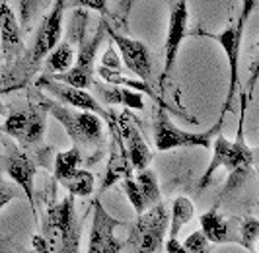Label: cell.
Listing matches in <instances>:
<instances>
[{
  "label": "cell",
  "instance_id": "cell-8",
  "mask_svg": "<svg viewBox=\"0 0 259 253\" xmlns=\"http://www.w3.org/2000/svg\"><path fill=\"white\" fill-rule=\"evenodd\" d=\"M41 162V158L33 156L29 148H20L18 144H10L6 154L0 158V167L4 170V174L12 179L18 185V189L24 191L27 202L31 206L33 213V222L37 224V206H35V191H33V179L37 174V164Z\"/></svg>",
  "mask_w": 259,
  "mask_h": 253
},
{
  "label": "cell",
  "instance_id": "cell-28",
  "mask_svg": "<svg viewBox=\"0 0 259 253\" xmlns=\"http://www.w3.org/2000/svg\"><path fill=\"white\" fill-rule=\"evenodd\" d=\"M121 185H123V191L127 193V199H129V202L133 204L135 213H137V215L144 213L148 206H146V202H144L143 191H141V187H139L137 179H135L133 176L123 177V179H121Z\"/></svg>",
  "mask_w": 259,
  "mask_h": 253
},
{
  "label": "cell",
  "instance_id": "cell-7",
  "mask_svg": "<svg viewBox=\"0 0 259 253\" xmlns=\"http://www.w3.org/2000/svg\"><path fill=\"white\" fill-rule=\"evenodd\" d=\"M47 129V109L39 101H29L6 117L2 131L24 148H37Z\"/></svg>",
  "mask_w": 259,
  "mask_h": 253
},
{
  "label": "cell",
  "instance_id": "cell-9",
  "mask_svg": "<svg viewBox=\"0 0 259 253\" xmlns=\"http://www.w3.org/2000/svg\"><path fill=\"white\" fill-rule=\"evenodd\" d=\"M105 25H107V16H104V20L100 22V27L98 31L94 33V37L90 41H84L82 45H78L76 57H74V63L72 66L66 70V72H61V74H47L59 80V82H65V84H70V86H76V88H84V90H92V84L96 80V55H98V49L102 45L104 37L107 35L105 33Z\"/></svg>",
  "mask_w": 259,
  "mask_h": 253
},
{
  "label": "cell",
  "instance_id": "cell-15",
  "mask_svg": "<svg viewBox=\"0 0 259 253\" xmlns=\"http://www.w3.org/2000/svg\"><path fill=\"white\" fill-rule=\"evenodd\" d=\"M0 47L6 68H10L26 49L22 24L18 22L16 14L6 4V0H0Z\"/></svg>",
  "mask_w": 259,
  "mask_h": 253
},
{
  "label": "cell",
  "instance_id": "cell-18",
  "mask_svg": "<svg viewBox=\"0 0 259 253\" xmlns=\"http://www.w3.org/2000/svg\"><path fill=\"white\" fill-rule=\"evenodd\" d=\"M201 230L212 243H240V220L224 218L217 208L201 216Z\"/></svg>",
  "mask_w": 259,
  "mask_h": 253
},
{
  "label": "cell",
  "instance_id": "cell-4",
  "mask_svg": "<svg viewBox=\"0 0 259 253\" xmlns=\"http://www.w3.org/2000/svg\"><path fill=\"white\" fill-rule=\"evenodd\" d=\"M224 126V117L205 133H187L176 126L169 119L164 105H156L154 109V142L160 152L174 150V148H210L217 133H221Z\"/></svg>",
  "mask_w": 259,
  "mask_h": 253
},
{
  "label": "cell",
  "instance_id": "cell-33",
  "mask_svg": "<svg viewBox=\"0 0 259 253\" xmlns=\"http://www.w3.org/2000/svg\"><path fill=\"white\" fill-rule=\"evenodd\" d=\"M259 84V55L255 59V63L249 70V80H247V86L244 88V94L247 96V101L251 103L253 101V92H255V86Z\"/></svg>",
  "mask_w": 259,
  "mask_h": 253
},
{
  "label": "cell",
  "instance_id": "cell-37",
  "mask_svg": "<svg viewBox=\"0 0 259 253\" xmlns=\"http://www.w3.org/2000/svg\"><path fill=\"white\" fill-rule=\"evenodd\" d=\"M31 243H33V249H35V251H41V253L49 251V243H47V240L43 238V234H35L33 240H31Z\"/></svg>",
  "mask_w": 259,
  "mask_h": 253
},
{
  "label": "cell",
  "instance_id": "cell-35",
  "mask_svg": "<svg viewBox=\"0 0 259 253\" xmlns=\"http://www.w3.org/2000/svg\"><path fill=\"white\" fill-rule=\"evenodd\" d=\"M84 8L88 10H96L102 16H107V0H86L84 2Z\"/></svg>",
  "mask_w": 259,
  "mask_h": 253
},
{
  "label": "cell",
  "instance_id": "cell-39",
  "mask_svg": "<svg viewBox=\"0 0 259 253\" xmlns=\"http://www.w3.org/2000/svg\"><path fill=\"white\" fill-rule=\"evenodd\" d=\"M0 109H2V107H0ZM0 133H2V125H0Z\"/></svg>",
  "mask_w": 259,
  "mask_h": 253
},
{
  "label": "cell",
  "instance_id": "cell-38",
  "mask_svg": "<svg viewBox=\"0 0 259 253\" xmlns=\"http://www.w3.org/2000/svg\"><path fill=\"white\" fill-rule=\"evenodd\" d=\"M84 2L86 0H65V8H84Z\"/></svg>",
  "mask_w": 259,
  "mask_h": 253
},
{
  "label": "cell",
  "instance_id": "cell-1",
  "mask_svg": "<svg viewBox=\"0 0 259 253\" xmlns=\"http://www.w3.org/2000/svg\"><path fill=\"white\" fill-rule=\"evenodd\" d=\"M65 0H53V6L45 12L43 20L39 22L33 43L24 49L22 57L16 63L6 68L8 74L2 78L4 86L8 90H14L16 86L27 84L33 74H37L39 66L45 63L47 55L53 51V47L63 37V18H65Z\"/></svg>",
  "mask_w": 259,
  "mask_h": 253
},
{
  "label": "cell",
  "instance_id": "cell-3",
  "mask_svg": "<svg viewBox=\"0 0 259 253\" xmlns=\"http://www.w3.org/2000/svg\"><path fill=\"white\" fill-rule=\"evenodd\" d=\"M41 234L53 253H76L80 249L82 228L74 208V195H66L63 201H53L41 220Z\"/></svg>",
  "mask_w": 259,
  "mask_h": 253
},
{
  "label": "cell",
  "instance_id": "cell-31",
  "mask_svg": "<svg viewBox=\"0 0 259 253\" xmlns=\"http://www.w3.org/2000/svg\"><path fill=\"white\" fill-rule=\"evenodd\" d=\"M133 4H135V0H121V2H119V8H117L115 16L111 18L115 29H119V27H127V25H129V14H131Z\"/></svg>",
  "mask_w": 259,
  "mask_h": 253
},
{
  "label": "cell",
  "instance_id": "cell-40",
  "mask_svg": "<svg viewBox=\"0 0 259 253\" xmlns=\"http://www.w3.org/2000/svg\"><path fill=\"white\" fill-rule=\"evenodd\" d=\"M168 2H169V4H171V2H176V0H168Z\"/></svg>",
  "mask_w": 259,
  "mask_h": 253
},
{
  "label": "cell",
  "instance_id": "cell-34",
  "mask_svg": "<svg viewBox=\"0 0 259 253\" xmlns=\"http://www.w3.org/2000/svg\"><path fill=\"white\" fill-rule=\"evenodd\" d=\"M16 197V187L8 185V183H0V210L8 204Z\"/></svg>",
  "mask_w": 259,
  "mask_h": 253
},
{
  "label": "cell",
  "instance_id": "cell-12",
  "mask_svg": "<svg viewBox=\"0 0 259 253\" xmlns=\"http://www.w3.org/2000/svg\"><path fill=\"white\" fill-rule=\"evenodd\" d=\"M169 6L171 8H169L168 33H166V43H164V70H162V76H160V86H164L166 80L171 76L180 47H182L183 39L187 35V24H189L187 0H176Z\"/></svg>",
  "mask_w": 259,
  "mask_h": 253
},
{
  "label": "cell",
  "instance_id": "cell-6",
  "mask_svg": "<svg viewBox=\"0 0 259 253\" xmlns=\"http://www.w3.org/2000/svg\"><path fill=\"white\" fill-rule=\"evenodd\" d=\"M247 96L244 90L240 92V119H238V133H236V140L230 142L222 167L228 170V181L226 187L222 191V195H228L238 191L244 183H246L249 176H251V165H253V150L246 144L244 139V123H246V113H247Z\"/></svg>",
  "mask_w": 259,
  "mask_h": 253
},
{
  "label": "cell",
  "instance_id": "cell-26",
  "mask_svg": "<svg viewBox=\"0 0 259 253\" xmlns=\"http://www.w3.org/2000/svg\"><path fill=\"white\" fill-rule=\"evenodd\" d=\"M86 25H88V8H74L66 31V41H70L72 45H82L86 37Z\"/></svg>",
  "mask_w": 259,
  "mask_h": 253
},
{
  "label": "cell",
  "instance_id": "cell-21",
  "mask_svg": "<svg viewBox=\"0 0 259 253\" xmlns=\"http://www.w3.org/2000/svg\"><path fill=\"white\" fill-rule=\"evenodd\" d=\"M193 215H195L193 202L189 201L187 197H178L174 201L171 216H169V226H168L169 238H178L180 236V230L193 218Z\"/></svg>",
  "mask_w": 259,
  "mask_h": 253
},
{
  "label": "cell",
  "instance_id": "cell-2",
  "mask_svg": "<svg viewBox=\"0 0 259 253\" xmlns=\"http://www.w3.org/2000/svg\"><path fill=\"white\" fill-rule=\"evenodd\" d=\"M37 101L47 109V113H51L61 125L65 126L70 140L80 150L82 148L100 150L104 146V126H102L100 115L70 107L63 101L47 98L43 94H37Z\"/></svg>",
  "mask_w": 259,
  "mask_h": 253
},
{
  "label": "cell",
  "instance_id": "cell-29",
  "mask_svg": "<svg viewBox=\"0 0 259 253\" xmlns=\"http://www.w3.org/2000/svg\"><path fill=\"white\" fill-rule=\"evenodd\" d=\"M183 247H185V251H189V253L207 251L208 240H207V236L203 234V230H197L193 234H189V236L183 240Z\"/></svg>",
  "mask_w": 259,
  "mask_h": 253
},
{
  "label": "cell",
  "instance_id": "cell-25",
  "mask_svg": "<svg viewBox=\"0 0 259 253\" xmlns=\"http://www.w3.org/2000/svg\"><path fill=\"white\" fill-rule=\"evenodd\" d=\"M53 0H18V10H20V24L24 29H29L31 24L37 20V16L49 8Z\"/></svg>",
  "mask_w": 259,
  "mask_h": 253
},
{
  "label": "cell",
  "instance_id": "cell-36",
  "mask_svg": "<svg viewBox=\"0 0 259 253\" xmlns=\"http://www.w3.org/2000/svg\"><path fill=\"white\" fill-rule=\"evenodd\" d=\"M164 249L168 253H183L185 247H183L178 238H168V241H164Z\"/></svg>",
  "mask_w": 259,
  "mask_h": 253
},
{
  "label": "cell",
  "instance_id": "cell-23",
  "mask_svg": "<svg viewBox=\"0 0 259 253\" xmlns=\"http://www.w3.org/2000/svg\"><path fill=\"white\" fill-rule=\"evenodd\" d=\"M82 162V150L78 146H72L70 150L59 152L55 156V172H53V179L55 181H63L70 176L72 172H76L78 165Z\"/></svg>",
  "mask_w": 259,
  "mask_h": 253
},
{
  "label": "cell",
  "instance_id": "cell-22",
  "mask_svg": "<svg viewBox=\"0 0 259 253\" xmlns=\"http://www.w3.org/2000/svg\"><path fill=\"white\" fill-rule=\"evenodd\" d=\"M61 185L74 197H90L96 187V179L88 170H76L66 179H63Z\"/></svg>",
  "mask_w": 259,
  "mask_h": 253
},
{
  "label": "cell",
  "instance_id": "cell-27",
  "mask_svg": "<svg viewBox=\"0 0 259 253\" xmlns=\"http://www.w3.org/2000/svg\"><path fill=\"white\" fill-rule=\"evenodd\" d=\"M255 243H259V220L246 216L240 220V245L247 251H255Z\"/></svg>",
  "mask_w": 259,
  "mask_h": 253
},
{
  "label": "cell",
  "instance_id": "cell-16",
  "mask_svg": "<svg viewBox=\"0 0 259 253\" xmlns=\"http://www.w3.org/2000/svg\"><path fill=\"white\" fill-rule=\"evenodd\" d=\"M109 123V131H111V148H109V162H107V167H105V176L104 181L100 185V189L105 191L109 189L115 181L123 179L127 176H133V164H131L129 152H127V144H125V139L117 126V115L113 113V117L107 121Z\"/></svg>",
  "mask_w": 259,
  "mask_h": 253
},
{
  "label": "cell",
  "instance_id": "cell-20",
  "mask_svg": "<svg viewBox=\"0 0 259 253\" xmlns=\"http://www.w3.org/2000/svg\"><path fill=\"white\" fill-rule=\"evenodd\" d=\"M98 76L104 80V82H109V84H115V86H127L131 90H137V92H144L146 96H150L152 100H158L156 92L152 90V86L144 80H131L123 74L121 70H113V68H107V66H102L98 68Z\"/></svg>",
  "mask_w": 259,
  "mask_h": 253
},
{
  "label": "cell",
  "instance_id": "cell-14",
  "mask_svg": "<svg viewBox=\"0 0 259 253\" xmlns=\"http://www.w3.org/2000/svg\"><path fill=\"white\" fill-rule=\"evenodd\" d=\"M199 35H205V37L214 39L219 45H221L224 53H226V59H228V70H230V82H228V94H226V101H224V107H222V117L226 113H236V92H238V68H240V45H242V39L238 37L236 33V25H228L222 33H205V31H197Z\"/></svg>",
  "mask_w": 259,
  "mask_h": 253
},
{
  "label": "cell",
  "instance_id": "cell-32",
  "mask_svg": "<svg viewBox=\"0 0 259 253\" xmlns=\"http://www.w3.org/2000/svg\"><path fill=\"white\" fill-rule=\"evenodd\" d=\"M102 66H107V68H113V70H121L123 68V61H121V55L117 47L109 45L105 53L102 55Z\"/></svg>",
  "mask_w": 259,
  "mask_h": 253
},
{
  "label": "cell",
  "instance_id": "cell-10",
  "mask_svg": "<svg viewBox=\"0 0 259 253\" xmlns=\"http://www.w3.org/2000/svg\"><path fill=\"white\" fill-rule=\"evenodd\" d=\"M37 88L45 90L47 94H51L55 100L63 101L70 107H76V109H84V111H92V113L100 115L102 119L109 121L113 117V111L105 109L104 105L100 103V100L96 96H92L88 90L76 88V86H70L65 82H59L51 76H41L37 80Z\"/></svg>",
  "mask_w": 259,
  "mask_h": 253
},
{
  "label": "cell",
  "instance_id": "cell-30",
  "mask_svg": "<svg viewBox=\"0 0 259 253\" xmlns=\"http://www.w3.org/2000/svg\"><path fill=\"white\" fill-rule=\"evenodd\" d=\"M259 0H242V8H240V16H238V22H236V33H238V37L244 39V29H246L247 25V20H249V16L251 12L255 10V6H257Z\"/></svg>",
  "mask_w": 259,
  "mask_h": 253
},
{
  "label": "cell",
  "instance_id": "cell-5",
  "mask_svg": "<svg viewBox=\"0 0 259 253\" xmlns=\"http://www.w3.org/2000/svg\"><path fill=\"white\" fill-rule=\"evenodd\" d=\"M169 213L162 202L148 206L139 215L137 222L131 228V234L125 243L127 251L156 253L164 249V238L168 234Z\"/></svg>",
  "mask_w": 259,
  "mask_h": 253
},
{
  "label": "cell",
  "instance_id": "cell-19",
  "mask_svg": "<svg viewBox=\"0 0 259 253\" xmlns=\"http://www.w3.org/2000/svg\"><path fill=\"white\" fill-rule=\"evenodd\" d=\"M74 57H76V53H74V45L70 43V41H59L53 51L47 55V59H45V74H61V72H66L72 63H74Z\"/></svg>",
  "mask_w": 259,
  "mask_h": 253
},
{
  "label": "cell",
  "instance_id": "cell-24",
  "mask_svg": "<svg viewBox=\"0 0 259 253\" xmlns=\"http://www.w3.org/2000/svg\"><path fill=\"white\" fill-rule=\"evenodd\" d=\"M137 183L143 191V197L146 206H152L156 202H160V185H158V179H156V174L152 170L144 167L137 174Z\"/></svg>",
  "mask_w": 259,
  "mask_h": 253
},
{
  "label": "cell",
  "instance_id": "cell-17",
  "mask_svg": "<svg viewBox=\"0 0 259 253\" xmlns=\"http://www.w3.org/2000/svg\"><path fill=\"white\" fill-rule=\"evenodd\" d=\"M133 119L135 117H131L129 111H125V113H121L117 117V126L121 131L123 139H125L133 170L141 172L144 167H148V164L152 162V152L148 148V144L144 142L143 135H141L139 126H137V123Z\"/></svg>",
  "mask_w": 259,
  "mask_h": 253
},
{
  "label": "cell",
  "instance_id": "cell-13",
  "mask_svg": "<svg viewBox=\"0 0 259 253\" xmlns=\"http://www.w3.org/2000/svg\"><path fill=\"white\" fill-rule=\"evenodd\" d=\"M105 33L115 43L117 51L121 55V61H123V66L131 70L133 74L139 76L141 80L150 84V80H152V57H150L148 47L143 41H137V39H131L123 33H119L115 27H111V24L105 25Z\"/></svg>",
  "mask_w": 259,
  "mask_h": 253
},
{
  "label": "cell",
  "instance_id": "cell-11",
  "mask_svg": "<svg viewBox=\"0 0 259 253\" xmlns=\"http://www.w3.org/2000/svg\"><path fill=\"white\" fill-rule=\"evenodd\" d=\"M92 210H94V222H92L88 251L90 253L125 251V243L115 238V230L117 228L127 226V224L109 215V213L105 210V206L102 204L100 199H94V202H92Z\"/></svg>",
  "mask_w": 259,
  "mask_h": 253
}]
</instances>
